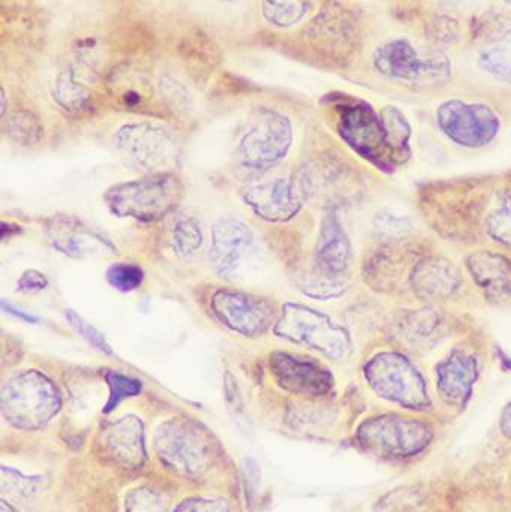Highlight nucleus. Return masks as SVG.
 <instances>
[{
    "mask_svg": "<svg viewBox=\"0 0 511 512\" xmlns=\"http://www.w3.org/2000/svg\"><path fill=\"white\" fill-rule=\"evenodd\" d=\"M503 429L504 432L511 438V405L507 406L506 411L503 414Z\"/></svg>",
    "mask_w": 511,
    "mask_h": 512,
    "instance_id": "39",
    "label": "nucleus"
},
{
    "mask_svg": "<svg viewBox=\"0 0 511 512\" xmlns=\"http://www.w3.org/2000/svg\"><path fill=\"white\" fill-rule=\"evenodd\" d=\"M8 126L12 137L26 144L38 140L39 132H41V125H39L36 117L30 113L15 114L9 120Z\"/></svg>",
    "mask_w": 511,
    "mask_h": 512,
    "instance_id": "35",
    "label": "nucleus"
},
{
    "mask_svg": "<svg viewBox=\"0 0 511 512\" xmlns=\"http://www.w3.org/2000/svg\"><path fill=\"white\" fill-rule=\"evenodd\" d=\"M360 444L392 456H411L431 441V430L422 421L399 415H381L359 429Z\"/></svg>",
    "mask_w": 511,
    "mask_h": 512,
    "instance_id": "12",
    "label": "nucleus"
},
{
    "mask_svg": "<svg viewBox=\"0 0 511 512\" xmlns=\"http://www.w3.org/2000/svg\"><path fill=\"white\" fill-rule=\"evenodd\" d=\"M306 36L312 47L336 59L348 57L357 45V21L350 9L329 2L311 21Z\"/></svg>",
    "mask_w": 511,
    "mask_h": 512,
    "instance_id": "13",
    "label": "nucleus"
},
{
    "mask_svg": "<svg viewBox=\"0 0 511 512\" xmlns=\"http://www.w3.org/2000/svg\"><path fill=\"white\" fill-rule=\"evenodd\" d=\"M365 378L372 390L389 402L417 411L431 405L422 373L401 352L375 354L365 364Z\"/></svg>",
    "mask_w": 511,
    "mask_h": 512,
    "instance_id": "5",
    "label": "nucleus"
},
{
    "mask_svg": "<svg viewBox=\"0 0 511 512\" xmlns=\"http://www.w3.org/2000/svg\"><path fill=\"white\" fill-rule=\"evenodd\" d=\"M105 447L117 463L128 469H138L146 463L144 424L135 415H126L105 429Z\"/></svg>",
    "mask_w": 511,
    "mask_h": 512,
    "instance_id": "20",
    "label": "nucleus"
},
{
    "mask_svg": "<svg viewBox=\"0 0 511 512\" xmlns=\"http://www.w3.org/2000/svg\"><path fill=\"white\" fill-rule=\"evenodd\" d=\"M254 236L248 225L237 219H221L212 228L210 262L216 273L228 276L239 267L246 252L251 249Z\"/></svg>",
    "mask_w": 511,
    "mask_h": 512,
    "instance_id": "18",
    "label": "nucleus"
},
{
    "mask_svg": "<svg viewBox=\"0 0 511 512\" xmlns=\"http://www.w3.org/2000/svg\"><path fill=\"white\" fill-rule=\"evenodd\" d=\"M125 512H165V504L158 493L140 487L129 493L125 502Z\"/></svg>",
    "mask_w": 511,
    "mask_h": 512,
    "instance_id": "34",
    "label": "nucleus"
},
{
    "mask_svg": "<svg viewBox=\"0 0 511 512\" xmlns=\"http://www.w3.org/2000/svg\"><path fill=\"white\" fill-rule=\"evenodd\" d=\"M275 334L297 345L315 349L330 360H345L353 351L347 328L303 304H284L281 316L275 322Z\"/></svg>",
    "mask_w": 511,
    "mask_h": 512,
    "instance_id": "4",
    "label": "nucleus"
},
{
    "mask_svg": "<svg viewBox=\"0 0 511 512\" xmlns=\"http://www.w3.org/2000/svg\"><path fill=\"white\" fill-rule=\"evenodd\" d=\"M203 245L200 225L192 218H182L173 230V248L179 255L195 254Z\"/></svg>",
    "mask_w": 511,
    "mask_h": 512,
    "instance_id": "31",
    "label": "nucleus"
},
{
    "mask_svg": "<svg viewBox=\"0 0 511 512\" xmlns=\"http://www.w3.org/2000/svg\"><path fill=\"white\" fill-rule=\"evenodd\" d=\"M468 271L474 282L489 297L511 298V261L495 252L480 251L465 259Z\"/></svg>",
    "mask_w": 511,
    "mask_h": 512,
    "instance_id": "22",
    "label": "nucleus"
},
{
    "mask_svg": "<svg viewBox=\"0 0 511 512\" xmlns=\"http://www.w3.org/2000/svg\"><path fill=\"white\" fill-rule=\"evenodd\" d=\"M174 512H231L224 501L218 499L192 498L183 501Z\"/></svg>",
    "mask_w": 511,
    "mask_h": 512,
    "instance_id": "36",
    "label": "nucleus"
},
{
    "mask_svg": "<svg viewBox=\"0 0 511 512\" xmlns=\"http://www.w3.org/2000/svg\"><path fill=\"white\" fill-rule=\"evenodd\" d=\"M48 282L44 274L35 270H27L26 273L21 274L18 279V291L21 292H39L47 288Z\"/></svg>",
    "mask_w": 511,
    "mask_h": 512,
    "instance_id": "37",
    "label": "nucleus"
},
{
    "mask_svg": "<svg viewBox=\"0 0 511 512\" xmlns=\"http://www.w3.org/2000/svg\"><path fill=\"white\" fill-rule=\"evenodd\" d=\"M3 310H6V312L11 313L12 316H17V318L23 319V321L27 322H38V318L33 315H29V313L21 312L20 309H17L15 306H11V304L6 303V301H3Z\"/></svg>",
    "mask_w": 511,
    "mask_h": 512,
    "instance_id": "38",
    "label": "nucleus"
},
{
    "mask_svg": "<svg viewBox=\"0 0 511 512\" xmlns=\"http://www.w3.org/2000/svg\"><path fill=\"white\" fill-rule=\"evenodd\" d=\"M293 126L276 111L264 110L252 119L251 126L237 147V159L251 170H269L290 152Z\"/></svg>",
    "mask_w": 511,
    "mask_h": 512,
    "instance_id": "7",
    "label": "nucleus"
},
{
    "mask_svg": "<svg viewBox=\"0 0 511 512\" xmlns=\"http://www.w3.org/2000/svg\"><path fill=\"white\" fill-rule=\"evenodd\" d=\"M50 239L54 248L69 258H86L113 248L102 234L68 216H60L51 224Z\"/></svg>",
    "mask_w": 511,
    "mask_h": 512,
    "instance_id": "21",
    "label": "nucleus"
},
{
    "mask_svg": "<svg viewBox=\"0 0 511 512\" xmlns=\"http://www.w3.org/2000/svg\"><path fill=\"white\" fill-rule=\"evenodd\" d=\"M105 381H107L110 396H108L107 403H105L104 414H110L123 400L138 396L141 391L140 381L129 378V376L120 375V373H105Z\"/></svg>",
    "mask_w": 511,
    "mask_h": 512,
    "instance_id": "29",
    "label": "nucleus"
},
{
    "mask_svg": "<svg viewBox=\"0 0 511 512\" xmlns=\"http://www.w3.org/2000/svg\"><path fill=\"white\" fill-rule=\"evenodd\" d=\"M41 487V478L24 477L15 469L2 466V478H0V490L3 496H11L12 499H26L35 495Z\"/></svg>",
    "mask_w": 511,
    "mask_h": 512,
    "instance_id": "30",
    "label": "nucleus"
},
{
    "mask_svg": "<svg viewBox=\"0 0 511 512\" xmlns=\"http://www.w3.org/2000/svg\"><path fill=\"white\" fill-rule=\"evenodd\" d=\"M60 408L59 388L36 370L12 376L0 391V411L6 423L15 429H41L59 414Z\"/></svg>",
    "mask_w": 511,
    "mask_h": 512,
    "instance_id": "2",
    "label": "nucleus"
},
{
    "mask_svg": "<svg viewBox=\"0 0 511 512\" xmlns=\"http://www.w3.org/2000/svg\"><path fill=\"white\" fill-rule=\"evenodd\" d=\"M504 2L510 3V5H511V0H504Z\"/></svg>",
    "mask_w": 511,
    "mask_h": 512,
    "instance_id": "41",
    "label": "nucleus"
},
{
    "mask_svg": "<svg viewBox=\"0 0 511 512\" xmlns=\"http://www.w3.org/2000/svg\"><path fill=\"white\" fill-rule=\"evenodd\" d=\"M107 280L120 292H131L143 283L144 273L138 265L113 264L108 268Z\"/></svg>",
    "mask_w": 511,
    "mask_h": 512,
    "instance_id": "32",
    "label": "nucleus"
},
{
    "mask_svg": "<svg viewBox=\"0 0 511 512\" xmlns=\"http://www.w3.org/2000/svg\"><path fill=\"white\" fill-rule=\"evenodd\" d=\"M479 376L476 355L453 349L437 366V387L441 397L452 405H464L473 393Z\"/></svg>",
    "mask_w": 511,
    "mask_h": 512,
    "instance_id": "19",
    "label": "nucleus"
},
{
    "mask_svg": "<svg viewBox=\"0 0 511 512\" xmlns=\"http://www.w3.org/2000/svg\"><path fill=\"white\" fill-rule=\"evenodd\" d=\"M0 512H17L12 505H9L6 501H0Z\"/></svg>",
    "mask_w": 511,
    "mask_h": 512,
    "instance_id": "40",
    "label": "nucleus"
},
{
    "mask_svg": "<svg viewBox=\"0 0 511 512\" xmlns=\"http://www.w3.org/2000/svg\"><path fill=\"white\" fill-rule=\"evenodd\" d=\"M245 201L263 221L287 222L302 209L305 186L297 177H281L249 189Z\"/></svg>",
    "mask_w": 511,
    "mask_h": 512,
    "instance_id": "15",
    "label": "nucleus"
},
{
    "mask_svg": "<svg viewBox=\"0 0 511 512\" xmlns=\"http://www.w3.org/2000/svg\"><path fill=\"white\" fill-rule=\"evenodd\" d=\"M486 231L494 242L511 246V192L500 197L489 213Z\"/></svg>",
    "mask_w": 511,
    "mask_h": 512,
    "instance_id": "27",
    "label": "nucleus"
},
{
    "mask_svg": "<svg viewBox=\"0 0 511 512\" xmlns=\"http://www.w3.org/2000/svg\"><path fill=\"white\" fill-rule=\"evenodd\" d=\"M374 228L381 239L396 242L404 240L413 233L410 219L390 210H381L374 216Z\"/></svg>",
    "mask_w": 511,
    "mask_h": 512,
    "instance_id": "28",
    "label": "nucleus"
},
{
    "mask_svg": "<svg viewBox=\"0 0 511 512\" xmlns=\"http://www.w3.org/2000/svg\"><path fill=\"white\" fill-rule=\"evenodd\" d=\"M66 319H68L69 324L77 330V333L86 340L87 343L93 346V348L101 351L102 354L105 355H113V349L108 345L105 337L96 330L93 325H90L89 322L84 321L78 313H75L74 310H66L65 312Z\"/></svg>",
    "mask_w": 511,
    "mask_h": 512,
    "instance_id": "33",
    "label": "nucleus"
},
{
    "mask_svg": "<svg viewBox=\"0 0 511 512\" xmlns=\"http://www.w3.org/2000/svg\"><path fill=\"white\" fill-rule=\"evenodd\" d=\"M372 65L384 78L416 86L446 83L452 62L444 51L422 47L408 38L387 39L372 53Z\"/></svg>",
    "mask_w": 511,
    "mask_h": 512,
    "instance_id": "1",
    "label": "nucleus"
},
{
    "mask_svg": "<svg viewBox=\"0 0 511 512\" xmlns=\"http://www.w3.org/2000/svg\"><path fill=\"white\" fill-rule=\"evenodd\" d=\"M155 451L165 468L183 477H197L209 468L212 453L200 429L173 418L155 430Z\"/></svg>",
    "mask_w": 511,
    "mask_h": 512,
    "instance_id": "6",
    "label": "nucleus"
},
{
    "mask_svg": "<svg viewBox=\"0 0 511 512\" xmlns=\"http://www.w3.org/2000/svg\"><path fill=\"white\" fill-rule=\"evenodd\" d=\"M261 9L270 24L287 29L308 14L309 0H261Z\"/></svg>",
    "mask_w": 511,
    "mask_h": 512,
    "instance_id": "24",
    "label": "nucleus"
},
{
    "mask_svg": "<svg viewBox=\"0 0 511 512\" xmlns=\"http://www.w3.org/2000/svg\"><path fill=\"white\" fill-rule=\"evenodd\" d=\"M117 152L134 167L158 170L176 152V141L167 128L155 123H128L114 135Z\"/></svg>",
    "mask_w": 511,
    "mask_h": 512,
    "instance_id": "11",
    "label": "nucleus"
},
{
    "mask_svg": "<svg viewBox=\"0 0 511 512\" xmlns=\"http://www.w3.org/2000/svg\"><path fill=\"white\" fill-rule=\"evenodd\" d=\"M461 285V270L444 256L422 259L411 271L413 291L423 300H446L455 295Z\"/></svg>",
    "mask_w": 511,
    "mask_h": 512,
    "instance_id": "17",
    "label": "nucleus"
},
{
    "mask_svg": "<svg viewBox=\"0 0 511 512\" xmlns=\"http://www.w3.org/2000/svg\"><path fill=\"white\" fill-rule=\"evenodd\" d=\"M353 259L348 234L338 212H329L321 225L320 239L317 245V271L329 279L345 280L344 274L350 268Z\"/></svg>",
    "mask_w": 511,
    "mask_h": 512,
    "instance_id": "16",
    "label": "nucleus"
},
{
    "mask_svg": "<svg viewBox=\"0 0 511 512\" xmlns=\"http://www.w3.org/2000/svg\"><path fill=\"white\" fill-rule=\"evenodd\" d=\"M183 198V185L174 174H153L119 183L105 192L108 209L119 218L155 222L173 212Z\"/></svg>",
    "mask_w": 511,
    "mask_h": 512,
    "instance_id": "3",
    "label": "nucleus"
},
{
    "mask_svg": "<svg viewBox=\"0 0 511 512\" xmlns=\"http://www.w3.org/2000/svg\"><path fill=\"white\" fill-rule=\"evenodd\" d=\"M479 66L494 80L511 84V39L483 48L480 51Z\"/></svg>",
    "mask_w": 511,
    "mask_h": 512,
    "instance_id": "25",
    "label": "nucleus"
},
{
    "mask_svg": "<svg viewBox=\"0 0 511 512\" xmlns=\"http://www.w3.org/2000/svg\"><path fill=\"white\" fill-rule=\"evenodd\" d=\"M210 306L225 327L246 337L261 336L278 321L273 301L249 292L222 289L212 295Z\"/></svg>",
    "mask_w": 511,
    "mask_h": 512,
    "instance_id": "10",
    "label": "nucleus"
},
{
    "mask_svg": "<svg viewBox=\"0 0 511 512\" xmlns=\"http://www.w3.org/2000/svg\"><path fill=\"white\" fill-rule=\"evenodd\" d=\"M53 95L56 101L68 110H78V108L84 107L89 99L87 87L78 78L74 69H66L57 75L56 81H54Z\"/></svg>",
    "mask_w": 511,
    "mask_h": 512,
    "instance_id": "26",
    "label": "nucleus"
},
{
    "mask_svg": "<svg viewBox=\"0 0 511 512\" xmlns=\"http://www.w3.org/2000/svg\"><path fill=\"white\" fill-rule=\"evenodd\" d=\"M437 122L453 143L468 149L489 146L501 129L500 117L491 107L461 99L443 102L437 110Z\"/></svg>",
    "mask_w": 511,
    "mask_h": 512,
    "instance_id": "8",
    "label": "nucleus"
},
{
    "mask_svg": "<svg viewBox=\"0 0 511 512\" xmlns=\"http://www.w3.org/2000/svg\"><path fill=\"white\" fill-rule=\"evenodd\" d=\"M386 132L387 144L393 161L405 162L410 158L411 126L407 117L396 107H384L380 113Z\"/></svg>",
    "mask_w": 511,
    "mask_h": 512,
    "instance_id": "23",
    "label": "nucleus"
},
{
    "mask_svg": "<svg viewBox=\"0 0 511 512\" xmlns=\"http://www.w3.org/2000/svg\"><path fill=\"white\" fill-rule=\"evenodd\" d=\"M339 134L360 156L383 170L392 171V152L381 117L365 102L353 101L339 108Z\"/></svg>",
    "mask_w": 511,
    "mask_h": 512,
    "instance_id": "9",
    "label": "nucleus"
},
{
    "mask_svg": "<svg viewBox=\"0 0 511 512\" xmlns=\"http://www.w3.org/2000/svg\"><path fill=\"white\" fill-rule=\"evenodd\" d=\"M270 370L276 384L290 393L303 396H324L332 391L333 375L320 363L308 358L297 357L285 351L273 352Z\"/></svg>",
    "mask_w": 511,
    "mask_h": 512,
    "instance_id": "14",
    "label": "nucleus"
}]
</instances>
